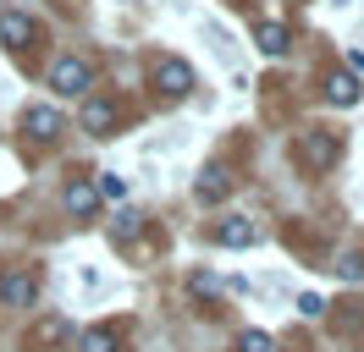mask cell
I'll return each mask as SVG.
<instances>
[{
	"instance_id": "1",
	"label": "cell",
	"mask_w": 364,
	"mask_h": 352,
	"mask_svg": "<svg viewBox=\"0 0 364 352\" xmlns=\"http://www.w3.org/2000/svg\"><path fill=\"white\" fill-rule=\"evenodd\" d=\"M337 154H342V138H337V132H320V127L298 132V160H304V165L326 171V165H337Z\"/></svg>"
},
{
	"instance_id": "2",
	"label": "cell",
	"mask_w": 364,
	"mask_h": 352,
	"mask_svg": "<svg viewBox=\"0 0 364 352\" xmlns=\"http://www.w3.org/2000/svg\"><path fill=\"white\" fill-rule=\"evenodd\" d=\"M89 83H94V66L89 61H77V55H61V61L50 66V88L55 94H89Z\"/></svg>"
},
{
	"instance_id": "3",
	"label": "cell",
	"mask_w": 364,
	"mask_h": 352,
	"mask_svg": "<svg viewBox=\"0 0 364 352\" xmlns=\"http://www.w3.org/2000/svg\"><path fill=\"white\" fill-rule=\"evenodd\" d=\"M39 275L33 270H0V308H33Z\"/></svg>"
},
{
	"instance_id": "4",
	"label": "cell",
	"mask_w": 364,
	"mask_h": 352,
	"mask_svg": "<svg viewBox=\"0 0 364 352\" xmlns=\"http://www.w3.org/2000/svg\"><path fill=\"white\" fill-rule=\"evenodd\" d=\"M155 88H160V94H171V99L193 94V66L177 61V55H160V61H155Z\"/></svg>"
},
{
	"instance_id": "5",
	"label": "cell",
	"mask_w": 364,
	"mask_h": 352,
	"mask_svg": "<svg viewBox=\"0 0 364 352\" xmlns=\"http://www.w3.org/2000/svg\"><path fill=\"white\" fill-rule=\"evenodd\" d=\"M23 132H28V138H39V143H50V138L61 132V116H55L50 105H28L23 110Z\"/></svg>"
},
{
	"instance_id": "6",
	"label": "cell",
	"mask_w": 364,
	"mask_h": 352,
	"mask_svg": "<svg viewBox=\"0 0 364 352\" xmlns=\"http://www.w3.org/2000/svg\"><path fill=\"white\" fill-rule=\"evenodd\" d=\"M72 325L61 319V314H45V319H33L28 325V347H55V341H67Z\"/></svg>"
},
{
	"instance_id": "7",
	"label": "cell",
	"mask_w": 364,
	"mask_h": 352,
	"mask_svg": "<svg viewBox=\"0 0 364 352\" xmlns=\"http://www.w3.org/2000/svg\"><path fill=\"white\" fill-rule=\"evenodd\" d=\"M193 193H199V204H221V198L232 193L227 165H205V171H199V187H193Z\"/></svg>"
},
{
	"instance_id": "8",
	"label": "cell",
	"mask_w": 364,
	"mask_h": 352,
	"mask_svg": "<svg viewBox=\"0 0 364 352\" xmlns=\"http://www.w3.org/2000/svg\"><path fill=\"white\" fill-rule=\"evenodd\" d=\"M111 127H116V105L111 99H83V132L111 138Z\"/></svg>"
},
{
	"instance_id": "9",
	"label": "cell",
	"mask_w": 364,
	"mask_h": 352,
	"mask_svg": "<svg viewBox=\"0 0 364 352\" xmlns=\"http://www.w3.org/2000/svg\"><path fill=\"white\" fill-rule=\"evenodd\" d=\"M326 99L331 105H359V77L353 72H331L326 77Z\"/></svg>"
},
{
	"instance_id": "10",
	"label": "cell",
	"mask_w": 364,
	"mask_h": 352,
	"mask_svg": "<svg viewBox=\"0 0 364 352\" xmlns=\"http://www.w3.org/2000/svg\"><path fill=\"white\" fill-rule=\"evenodd\" d=\"M0 39L11 44V50H23V44L33 39V22H28L23 11H6V17H0Z\"/></svg>"
},
{
	"instance_id": "11",
	"label": "cell",
	"mask_w": 364,
	"mask_h": 352,
	"mask_svg": "<svg viewBox=\"0 0 364 352\" xmlns=\"http://www.w3.org/2000/svg\"><path fill=\"white\" fill-rule=\"evenodd\" d=\"M254 237H259V231H254L249 220H221V226H215V242H221V248H249Z\"/></svg>"
},
{
	"instance_id": "12",
	"label": "cell",
	"mask_w": 364,
	"mask_h": 352,
	"mask_svg": "<svg viewBox=\"0 0 364 352\" xmlns=\"http://www.w3.org/2000/svg\"><path fill=\"white\" fill-rule=\"evenodd\" d=\"M254 39H259V50H265V55H287V28H282V22H259V28H254Z\"/></svg>"
},
{
	"instance_id": "13",
	"label": "cell",
	"mask_w": 364,
	"mask_h": 352,
	"mask_svg": "<svg viewBox=\"0 0 364 352\" xmlns=\"http://www.w3.org/2000/svg\"><path fill=\"white\" fill-rule=\"evenodd\" d=\"M94 204H100L94 182H72V187H67V209H72V215H94Z\"/></svg>"
},
{
	"instance_id": "14",
	"label": "cell",
	"mask_w": 364,
	"mask_h": 352,
	"mask_svg": "<svg viewBox=\"0 0 364 352\" xmlns=\"http://www.w3.org/2000/svg\"><path fill=\"white\" fill-rule=\"evenodd\" d=\"M77 347H83V352H116V330L111 325H94V330H83Z\"/></svg>"
},
{
	"instance_id": "15",
	"label": "cell",
	"mask_w": 364,
	"mask_h": 352,
	"mask_svg": "<svg viewBox=\"0 0 364 352\" xmlns=\"http://www.w3.org/2000/svg\"><path fill=\"white\" fill-rule=\"evenodd\" d=\"M111 231H116V242H133L138 231H144V215H138V209H122V215L111 220Z\"/></svg>"
},
{
	"instance_id": "16",
	"label": "cell",
	"mask_w": 364,
	"mask_h": 352,
	"mask_svg": "<svg viewBox=\"0 0 364 352\" xmlns=\"http://www.w3.org/2000/svg\"><path fill=\"white\" fill-rule=\"evenodd\" d=\"M331 270H337L342 281H364V253H359V248H348V253H342Z\"/></svg>"
},
{
	"instance_id": "17",
	"label": "cell",
	"mask_w": 364,
	"mask_h": 352,
	"mask_svg": "<svg viewBox=\"0 0 364 352\" xmlns=\"http://www.w3.org/2000/svg\"><path fill=\"white\" fill-rule=\"evenodd\" d=\"M94 193H100V198H116V204H122V198H127V182H122V176H100V182H94Z\"/></svg>"
},
{
	"instance_id": "18",
	"label": "cell",
	"mask_w": 364,
	"mask_h": 352,
	"mask_svg": "<svg viewBox=\"0 0 364 352\" xmlns=\"http://www.w3.org/2000/svg\"><path fill=\"white\" fill-rule=\"evenodd\" d=\"M237 352H271V336H265V330H243Z\"/></svg>"
},
{
	"instance_id": "19",
	"label": "cell",
	"mask_w": 364,
	"mask_h": 352,
	"mask_svg": "<svg viewBox=\"0 0 364 352\" xmlns=\"http://www.w3.org/2000/svg\"><path fill=\"white\" fill-rule=\"evenodd\" d=\"M298 314H304V319H320V314H326V303H320L315 292H304V297H298Z\"/></svg>"
}]
</instances>
